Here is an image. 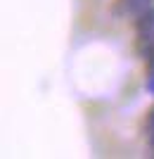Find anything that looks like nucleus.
<instances>
[{"label":"nucleus","mask_w":154,"mask_h":159,"mask_svg":"<svg viewBox=\"0 0 154 159\" xmlns=\"http://www.w3.org/2000/svg\"><path fill=\"white\" fill-rule=\"evenodd\" d=\"M121 5H123V12L126 14L138 17V14H142L145 10L152 7V0H121Z\"/></svg>","instance_id":"obj_2"},{"label":"nucleus","mask_w":154,"mask_h":159,"mask_svg":"<svg viewBox=\"0 0 154 159\" xmlns=\"http://www.w3.org/2000/svg\"><path fill=\"white\" fill-rule=\"evenodd\" d=\"M135 31H138V36H145V33L154 36V5L135 17Z\"/></svg>","instance_id":"obj_1"},{"label":"nucleus","mask_w":154,"mask_h":159,"mask_svg":"<svg viewBox=\"0 0 154 159\" xmlns=\"http://www.w3.org/2000/svg\"><path fill=\"white\" fill-rule=\"evenodd\" d=\"M145 88H147V93L154 95V69L147 71V81H145Z\"/></svg>","instance_id":"obj_4"},{"label":"nucleus","mask_w":154,"mask_h":159,"mask_svg":"<svg viewBox=\"0 0 154 159\" xmlns=\"http://www.w3.org/2000/svg\"><path fill=\"white\" fill-rule=\"evenodd\" d=\"M147 140H149V147H152V152H154V107L147 114Z\"/></svg>","instance_id":"obj_3"},{"label":"nucleus","mask_w":154,"mask_h":159,"mask_svg":"<svg viewBox=\"0 0 154 159\" xmlns=\"http://www.w3.org/2000/svg\"><path fill=\"white\" fill-rule=\"evenodd\" d=\"M145 62H147V71L149 69H154V45H152V50L147 52V57H145Z\"/></svg>","instance_id":"obj_5"}]
</instances>
